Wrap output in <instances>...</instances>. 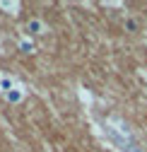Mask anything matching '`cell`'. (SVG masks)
<instances>
[{"mask_svg": "<svg viewBox=\"0 0 147 152\" xmlns=\"http://www.w3.org/2000/svg\"><path fill=\"white\" fill-rule=\"evenodd\" d=\"M27 29H29V31H34V34H44V24H41V20H29Z\"/></svg>", "mask_w": 147, "mask_h": 152, "instance_id": "cell-4", "label": "cell"}, {"mask_svg": "<svg viewBox=\"0 0 147 152\" xmlns=\"http://www.w3.org/2000/svg\"><path fill=\"white\" fill-rule=\"evenodd\" d=\"M12 89H15V80L10 77V75L0 72V94H10Z\"/></svg>", "mask_w": 147, "mask_h": 152, "instance_id": "cell-1", "label": "cell"}, {"mask_svg": "<svg viewBox=\"0 0 147 152\" xmlns=\"http://www.w3.org/2000/svg\"><path fill=\"white\" fill-rule=\"evenodd\" d=\"M22 97H24V94H22V89L20 87H15L10 94H5V99L7 102H12V104H17V102H22Z\"/></svg>", "mask_w": 147, "mask_h": 152, "instance_id": "cell-3", "label": "cell"}, {"mask_svg": "<svg viewBox=\"0 0 147 152\" xmlns=\"http://www.w3.org/2000/svg\"><path fill=\"white\" fill-rule=\"evenodd\" d=\"M0 7H3V10H10V15H17L20 3H5V0H3V3H0Z\"/></svg>", "mask_w": 147, "mask_h": 152, "instance_id": "cell-5", "label": "cell"}, {"mask_svg": "<svg viewBox=\"0 0 147 152\" xmlns=\"http://www.w3.org/2000/svg\"><path fill=\"white\" fill-rule=\"evenodd\" d=\"M20 51H22V53H34L36 46H34L31 39H20Z\"/></svg>", "mask_w": 147, "mask_h": 152, "instance_id": "cell-2", "label": "cell"}]
</instances>
